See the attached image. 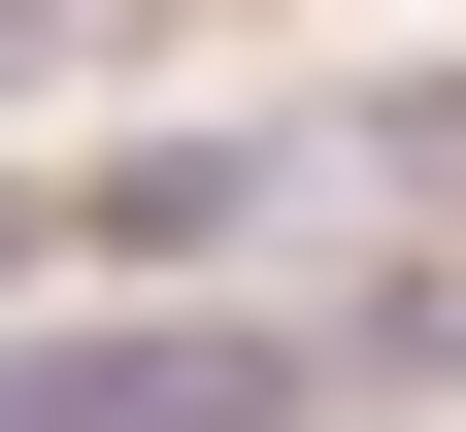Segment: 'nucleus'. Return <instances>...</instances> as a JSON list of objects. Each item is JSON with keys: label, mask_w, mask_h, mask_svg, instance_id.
<instances>
[{"label": "nucleus", "mask_w": 466, "mask_h": 432, "mask_svg": "<svg viewBox=\"0 0 466 432\" xmlns=\"http://www.w3.org/2000/svg\"><path fill=\"white\" fill-rule=\"evenodd\" d=\"M300 366L267 333H67V366H0V432H267Z\"/></svg>", "instance_id": "1"}, {"label": "nucleus", "mask_w": 466, "mask_h": 432, "mask_svg": "<svg viewBox=\"0 0 466 432\" xmlns=\"http://www.w3.org/2000/svg\"><path fill=\"white\" fill-rule=\"evenodd\" d=\"M267 200H300L267 134H167V166H100V200H67V266H233Z\"/></svg>", "instance_id": "2"}, {"label": "nucleus", "mask_w": 466, "mask_h": 432, "mask_svg": "<svg viewBox=\"0 0 466 432\" xmlns=\"http://www.w3.org/2000/svg\"><path fill=\"white\" fill-rule=\"evenodd\" d=\"M134 34H233V0H67V67H134Z\"/></svg>", "instance_id": "3"}]
</instances>
